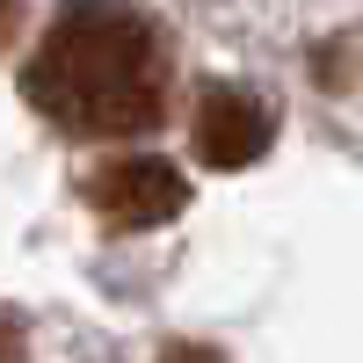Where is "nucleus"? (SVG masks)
<instances>
[{"mask_svg":"<svg viewBox=\"0 0 363 363\" xmlns=\"http://www.w3.org/2000/svg\"><path fill=\"white\" fill-rule=\"evenodd\" d=\"M22 95L73 138H138L167 109V44L124 0H66L37 37Z\"/></svg>","mask_w":363,"mask_h":363,"instance_id":"obj_1","label":"nucleus"},{"mask_svg":"<svg viewBox=\"0 0 363 363\" xmlns=\"http://www.w3.org/2000/svg\"><path fill=\"white\" fill-rule=\"evenodd\" d=\"M87 203H95V218L109 233H145V225H167L189 203V182H182V167H167L153 153H124L87 182Z\"/></svg>","mask_w":363,"mask_h":363,"instance_id":"obj_2","label":"nucleus"},{"mask_svg":"<svg viewBox=\"0 0 363 363\" xmlns=\"http://www.w3.org/2000/svg\"><path fill=\"white\" fill-rule=\"evenodd\" d=\"M269 131H277V116H269V102L255 95V87H240V80H218V87H203L196 95V160L203 167H255L269 153Z\"/></svg>","mask_w":363,"mask_h":363,"instance_id":"obj_3","label":"nucleus"},{"mask_svg":"<svg viewBox=\"0 0 363 363\" xmlns=\"http://www.w3.org/2000/svg\"><path fill=\"white\" fill-rule=\"evenodd\" d=\"M22 349H29L22 313H15V306H0V363H22Z\"/></svg>","mask_w":363,"mask_h":363,"instance_id":"obj_4","label":"nucleus"},{"mask_svg":"<svg viewBox=\"0 0 363 363\" xmlns=\"http://www.w3.org/2000/svg\"><path fill=\"white\" fill-rule=\"evenodd\" d=\"M160 363H225V356L211 349V342H167V349H160Z\"/></svg>","mask_w":363,"mask_h":363,"instance_id":"obj_5","label":"nucleus"},{"mask_svg":"<svg viewBox=\"0 0 363 363\" xmlns=\"http://www.w3.org/2000/svg\"><path fill=\"white\" fill-rule=\"evenodd\" d=\"M15 29H22V0H0V51H8Z\"/></svg>","mask_w":363,"mask_h":363,"instance_id":"obj_6","label":"nucleus"}]
</instances>
